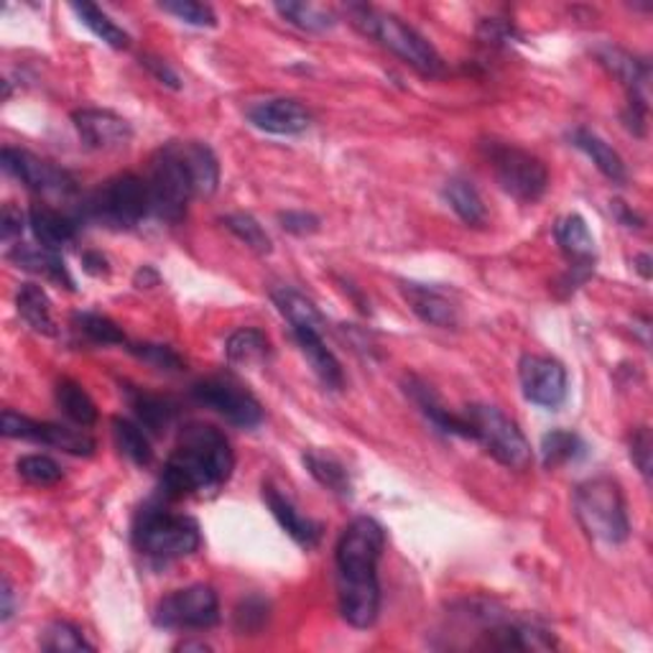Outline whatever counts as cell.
Wrapping results in <instances>:
<instances>
[{
	"label": "cell",
	"instance_id": "40",
	"mask_svg": "<svg viewBox=\"0 0 653 653\" xmlns=\"http://www.w3.org/2000/svg\"><path fill=\"white\" fill-rule=\"evenodd\" d=\"M41 651L49 653H78V651H95L93 643H87L85 633L78 626L67 620H55L47 626L41 638Z\"/></svg>",
	"mask_w": 653,
	"mask_h": 653
},
{
	"label": "cell",
	"instance_id": "27",
	"mask_svg": "<svg viewBox=\"0 0 653 653\" xmlns=\"http://www.w3.org/2000/svg\"><path fill=\"white\" fill-rule=\"evenodd\" d=\"M569 141H572L574 149H580L582 154H587L592 158V164L597 166V171L603 174L605 179H610L613 185H626L628 181V171L626 164L618 151H615L610 143H605L597 133L587 131V128H574L569 133Z\"/></svg>",
	"mask_w": 653,
	"mask_h": 653
},
{
	"label": "cell",
	"instance_id": "36",
	"mask_svg": "<svg viewBox=\"0 0 653 653\" xmlns=\"http://www.w3.org/2000/svg\"><path fill=\"white\" fill-rule=\"evenodd\" d=\"M584 454H587V444H584V439L574 435V431L554 429L542 439V460L544 467L549 470L582 460Z\"/></svg>",
	"mask_w": 653,
	"mask_h": 653
},
{
	"label": "cell",
	"instance_id": "56",
	"mask_svg": "<svg viewBox=\"0 0 653 653\" xmlns=\"http://www.w3.org/2000/svg\"><path fill=\"white\" fill-rule=\"evenodd\" d=\"M177 651H210L207 643H194V641H185L177 645Z\"/></svg>",
	"mask_w": 653,
	"mask_h": 653
},
{
	"label": "cell",
	"instance_id": "50",
	"mask_svg": "<svg viewBox=\"0 0 653 653\" xmlns=\"http://www.w3.org/2000/svg\"><path fill=\"white\" fill-rule=\"evenodd\" d=\"M480 39L485 44H492V47H500V44H508L515 39V28L508 24V21H498V19H490V21H483L480 24Z\"/></svg>",
	"mask_w": 653,
	"mask_h": 653
},
{
	"label": "cell",
	"instance_id": "54",
	"mask_svg": "<svg viewBox=\"0 0 653 653\" xmlns=\"http://www.w3.org/2000/svg\"><path fill=\"white\" fill-rule=\"evenodd\" d=\"M133 281L139 288H154V286H158V273L151 269V265H141V269L135 271Z\"/></svg>",
	"mask_w": 653,
	"mask_h": 653
},
{
	"label": "cell",
	"instance_id": "32",
	"mask_svg": "<svg viewBox=\"0 0 653 653\" xmlns=\"http://www.w3.org/2000/svg\"><path fill=\"white\" fill-rule=\"evenodd\" d=\"M271 299L281 311V317L286 319L288 326H311V330L324 332V317L322 311L314 307V301H309L307 296L296 292L292 286L273 288Z\"/></svg>",
	"mask_w": 653,
	"mask_h": 653
},
{
	"label": "cell",
	"instance_id": "33",
	"mask_svg": "<svg viewBox=\"0 0 653 653\" xmlns=\"http://www.w3.org/2000/svg\"><path fill=\"white\" fill-rule=\"evenodd\" d=\"M112 439H116L120 454H126L133 465L149 467L151 462H154V450H151L149 435L139 422L116 416V419H112Z\"/></svg>",
	"mask_w": 653,
	"mask_h": 653
},
{
	"label": "cell",
	"instance_id": "23",
	"mask_svg": "<svg viewBox=\"0 0 653 653\" xmlns=\"http://www.w3.org/2000/svg\"><path fill=\"white\" fill-rule=\"evenodd\" d=\"M126 399L128 406L133 408L135 422L151 435H164L179 416V404L171 396L151 393L146 389H139V385H126Z\"/></svg>",
	"mask_w": 653,
	"mask_h": 653
},
{
	"label": "cell",
	"instance_id": "48",
	"mask_svg": "<svg viewBox=\"0 0 653 653\" xmlns=\"http://www.w3.org/2000/svg\"><path fill=\"white\" fill-rule=\"evenodd\" d=\"M26 227V217L16 204H3V212H0V238L3 242H11L13 238H19Z\"/></svg>",
	"mask_w": 653,
	"mask_h": 653
},
{
	"label": "cell",
	"instance_id": "13",
	"mask_svg": "<svg viewBox=\"0 0 653 653\" xmlns=\"http://www.w3.org/2000/svg\"><path fill=\"white\" fill-rule=\"evenodd\" d=\"M0 166H3V171L11 174L13 179H19L26 189H32V192L67 197L78 189L70 171L47 162V158L34 156L32 151L5 146L3 154H0Z\"/></svg>",
	"mask_w": 653,
	"mask_h": 653
},
{
	"label": "cell",
	"instance_id": "12",
	"mask_svg": "<svg viewBox=\"0 0 653 653\" xmlns=\"http://www.w3.org/2000/svg\"><path fill=\"white\" fill-rule=\"evenodd\" d=\"M0 431H3V437H9V439H24V442L47 444V447H55V450H62L67 454H74V458H93L95 447H97L95 439L90 437L87 431L62 427V424L28 419V416L11 412V408H5L3 412Z\"/></svg>",
	"mask_w": 653,
	"mask_h": 653
},
{
	"label": "cell",
	"instance_id": "20",
	"mask_svg": "<svg viewBox=\"0 0 653 653\" xmlns=\"http://www.w3.org/2000/svg\"><path fill=\"white\" fill-rule=\"evenodd\" d=\"M592 55L615 80L626 87V95H641L649 97V82H651V67L643 59L630 55V51L615 47V44H599L592 49Z\"/></svg>",
	"mask_w": 653,
	"mask_h": 653
},
{
	"label": "cell",
	"instance_id": "28",
	"mask_svg": "<svg viewBox=\"0 0 653 653\" xmlns=\"http://www.w3.org/2000/svg\"><path fill=\"white\" fill-rule=\"evenodd\" d=\"M225 355L233 366H263L271 360L273 347L265 332L256 330V326H242L227 337Z\"/></svg>",
	"mask_w": 653,
	"mask_h": 653
},
{
	"label": "cell",
	"instance_id": "18",
	"mask_svg": "<svg viewBox=\"0 0 653 653\" xmlns=\"http://www.w3.org/2000/svg\"><path fill=\"white\" fill-rule=\"evenodd\" d=\"M292 337L296 347H299L304 358H307L309 368L314 370V376L322 381L326 389L343 391L345 389V370L340 366L337 355L330 351L324 343L322 332L311 330V326H292Z\"/></svg>",
	"mask_w": 653,
	"mask_h": 653
},
{
	"label": "cell",
	"instance_id": "42",
	"mask_svg": "<svg viewBox=\"0 0 653 653\" xmlns=\"http://www.w3.org/2000/svg\"><path fill=\"white\" fill-rule=\"evenodd\" d=\"M126 351L146 363V366L156 368V370H169V373H179L185 370V358L174 351L169 345H158V343H128Z\"/></svg>",
	"mask_w": 653,
	"mask_h": 653
},
{
	"label": "cell",
	"instance_id": "45",
	"mask_svg": "<svg viewBox=\"0 0 653 653\" xmlns=\"http://www.w3.org/2000/svg\"><path fill=\"white\" fill-rule=\"evenodd\" d=\"M653 442H651V429L649 427H638L633 429V435L628 439V450H630V460L638 467V473L643 475L645 483H651V465H653Z\"/></svg>",
	"mask_w": 653,
	"mask_h": 653
},
{
	"label": "cell",
	"instance_id": "41",
	"mask_svg": "<svg viewBox=\"0 0 653 653\" xmlns=\"http://www.w3.org/2000/svg\"><path fill=\"white\" fill-rule=\"evenodd\" d=\"M16 470L26 483L36 485V488H51V485L62 483L64 477L59 462L47 458V454H26L16 462Z\"/></svg>",
	"mask_w": 653,
	"mask_h": 653
},
{
	"label": "cell",
	"instance_id": "30",
	"mask_svg": "<svg viewBox=\"0 0 653 653\" xmlns=\"http://www.w3.org/2000/svg\"><path fill=\"white\" fill-rule=\"evenodd\" d=\"M442 194H444L447 204L454 210V215H458L465 225L483 227L485 223H488V212H485L483 197L473 187V181H467L462 177H452L444 185Z\"/></svg>",
	"mask_w": 653,
	"mask_h": 653
},
{
	"label": "cell",
	"instance_id": "5",
	"mask_svg": "<svg viewBox=\"0 0 653 653\" xmlns=\"http://www.w3.org/2000/svg\"><path fill=\"white\" fill-rule=\"evenodd\" d=\"M572 506L577 521L590 538L607 546L628 542L630 519L626 496L613 477H592L577 485Z\"/></svg>",
	"mask_w": 653,
	"mask_h": 653
},
{
	"label": "cell",
	"instance_id": "4",
	"mask_svg": "<svg viewBox=\"0 0 653 653\" xmlns=\"http://www.w3.org/2000/svg\"><path fill=\"white\" fill-rule=\"evenodd\" d=\"M347 19L353 21V26L360 34L381 44L391 55L404 59L412 70L424 74V78H439L444 72V62L439 57V51L416 28L408 26L399 16H393V13H385L366 3H351L347 5Z\"/></svg>",
	"mask_w": 653,
	"mask_h": 653
},
{
	"label": "cell",
	"instance_id": "34",
	"mask_svg": "<svg viewBox=\"0 0 653 653\" xmlns=\"http://www.w3.org/2000/svg\"><path fill=\"white\" fill-rule=\"evenodd\" d=\"M55 399H57L59 412H62L70 422L80 424V427H93V424L97 422L95 401L78 381H70V378L59 381L55 389Z\"/></svg>",
	"mask_w": 653,
	"mask_h": 653
},
{
	"label": "cell",
	"instance_id": "37",
	"mask_svg": "<svg viewBox=\"0 0 653 653\" xmlns=\"http://www.w3.org/2000/svg\"><path fill=\"white\" fill-rule=\"evenodd\" d=\"M72 326L80 337L93 345H128L126 332L110 317L97 314V311H78L72 317Z\"/></svg>",
	"mask_w": 653,
	"mask_h": 653
},
{
	"label": "cell",
	"instance_id": "2",
	"mask_svg": "<svg viewBox=\"0 0 653 653\" xmlns=\"http://www.w3.org/2000/svg\"><path fill=\"white\" fill-rule=\"evenodd\" d=\"M235 454L217 427L192 422L181 427L177 447L162 473V498L181 500L189 496H215L230 480Z\"/></svg>",
	"mask_w": 653,
	"mask_h": 653
},
{
	"label": "cell",
	"instance_id": "39",
	"mask_svg": "<svg viewBox=\"0 0 653 653\" xmlns=\"http://www.w3.org/2000/svg\"><path fill=\"white\" fill-rule=\"evenodd\" d=\"M223 225L240 242H246V246L250 250H253V253L269 256L271 250H273V242L269 238V233H265L263 225L258 223V219L253 215H248V212H233V215H225L223 217Z\"/></svg>",
	"mask_w": 653,
	"mask_h": 653
},
{
	"label": "cell",
	"instance_id": "24",
	"mask_svg": "<svg viewBox=\"0 0 653 653\" xmlns=\"http://www.w3.org/2000/svg\"><path fill=\"white\" fill-rule=\"evenodd\" d=\"M11 263H16L19 269L24 271H32L36 276L51 281V284L57 286H64L74 292V278L70 269H67L64 258L59 256V250H49L44 246H26V242H19V246H13L9 253H5Z\"/></svg>",
	"mask_w": 653,
	"mask_h": 653
},
{
	"label": "cell",
	"instance_id": "31",
	"mask_svg": "<svg viewBox=\"0 0 653 653\" xmlns=\"http://www.w3.org/2000/svg\"><path fill=\"white\" fill-rule=\"evenodd\" d=\"M301 460H304V467L309 470V475L314 477L322 488L332 490L340 498L353 496L351 473H347V467L337 458H332V454H324V452H317V450H309V452H304Z\"/></svg>",
	"mask_w": 653,
	"mask_h": 653
},
{
	"label": "cell",
	"instance_id": "6",
	"mask_svg": "<svg viewBox=\"0 0 653 653\" xmlns=\"http://www.w3.org/2000/svg\"><path fill=\"white\" fill-rule=\"evenodd\" d=\"M151 215L146 179L135 174H118L85 197L80 217L110 230H133Z\"/></svg>",
	"mask_w": 653,
	"mask_h": 653
},
{
	"label": "cell",
	"instance_id": "52",
	"mask_svg": "<svg viewBox=\"0 0 653 653\" xmlns=\"http://www.w3.org/2000/svg\"><path fill=\"white\" fill-rule=\"evenodd\" d=\"M13 613H16V592H13L9 577H3V584H0V620L9 622Z\"/></svg>",
	"mask_w": 653,
	"mask_h": 653
},
{
	"label": "cell",
	"instance_id": "49",
	"mask_svg": "<svg viewBox=\"0 0 653 653\" xmlns=\"http://www.w3.org/2000/svg\"><path fill=\"white\" fill-rule=\"evenodd\" d=\"M141 64L146 67V70L154 74V78L162 82L164 87L169 90H181V78L177 74V70H171L169 62H164V59L158 57H151V55H143L141 57Z\"/></svg>",
	"mask_w": 653,
	"mask_h": 653
},
{
	"label": "cell",
	"instance_id": "29",
	"mask_svg": "<svg viewBox=\"0 0 653 653\" xmlns=\"http://www.w3.org/2000/svg\"><path fill=\"white\" fill-rule=\"evenodd\" d=\"M16 309L24 322L39 335L55 337L57 324L51 317V301L39 284H21L16 294Z\"/></svg>",
	"mask_w": 653,
	"mask_h": 653
},
{
	"label": "cell",
	"instance_id": "21",
	"mask_svg": "<svg viewBox=\"0 0 653 653\" xmlns=\"http://www.w3.org/2000/svg\"><path fill=\"white\" fill-rule=\"evenodd\" d=\"M401 292H404V299L408 301V307L422 322H427L431 326H442V330H454L460 322L458 317V307L450 301V296L437 292L435 286L427 284H414V281H404L401 284Z\"/></svg>",
	"mask_w": 653,
	"mask_h": 653
},
{
	"label": "cell",
	"instance_id": "51",
	"mask_svg": "<svg viewBox=\"0 0 653 653\" xmlns=\"http://www.w3.org/2000/svg\"><path fill=\"white\" fill-rule=\"evenodd\" d=\"M82 271L90 273V276H108L110 261L100 250H87V253H82Z\"/></svg>",
	"mask_w": 653,
	"mask_h": 653
},
{
	"label": "cell",
	"instance_id": "7",
	"mask_svg": "<svg viewBox=\"0 0 653 653\" xmlns=\"http://www.w3.org/2000/svg\"><path fill=\"white\" fill-rule=\"evenodd\" d=\"M480 151L485 162L490 164L492 177H496L500 189L506 194H511L513 200L534 204L546 194V189H549V171H546L542 158L513 146V143L496 139H485L480 143Z\"/></svg>",
	"mask_w": 653,
	"mask_h": 653
},
{
	"label": "cell",
	"instance_id": "17",
	"mask_svg": "<svg viewBox=\"0 0 653 653\" xmlns=\"http://www.w3.org/2000/svg\"><path fill=\"white\" fill-rule=\"evenodd\" d=\"M554 235H557L561 253L567 256L569 273L577 278L587 281L597 263L595 238H592L587 219H584L582 215L561 217L557 227H554Z\"/></svg>",
	"mask_w": 653,
	"mask_h": 653
},
{
	"label": "cell",
	"instance_id": "10",
	"mask_svg": "<svg viewBox=\"0 0 653 653\" xmlns=\"http://www.w3.org/2000/svg\"><path fill=\"white\" fill-rule=\"evenodd\" d=\"M192 399L210 412L223 416L233 427L253 429L263 422V406L233 376H210L192 385Z\"/></svg>",
	"mask_w": 653,
	"mask_h": 653
},
{
	"label": "cell",
	"instance_id": "11",
	"mask_svg": "<svg viewBox=\"0 0 653 653\" xmlns=\"http://www.w3.org/2000/svg\"><path fill=\"white\" fill-rule=\"evenodd\" d=\"M219 620V599L210 584H189L158 599L154 622L166 630H207Z\"/></svg>",
	"mask_w": 653,
	"mask_h": 653
},
{
	"label": "cell",
	"instance_id": "19",
	"mask_svg": "<svg viewBox=\"0 0 653 653\" xmlns=\"http://www.w3.org/2000/svg\"><path fill=\"white\" fill-rule=\"evenodd\" d=\"M404 391H406V396L412 399L416 406H419V412L427 416V419L435 424L439 431H444V435H450V437L473 439L465 414L450 412V408L442 404V399H439V393L431 389L427 381H422V378H416V376H408L404 381Z\"/></svg>",
	"mask_w": 653,
	"mask_h": 653
},
{
	"label": "cell",
	"instance_id": "9",
	"mask_svg": "<svg viewBox=\"0 0 653 653\" xmlns=\"http://www.w3.org/2000/svg\"><path fill=\"white\" fill-rule=\"evenodd\" d=\"M149 197H151V215L166 223L177 225L187 217V207L197 197L192 177H189L187 166L174 149V143H164L151 158L149 166Z\"/></svg>",
	"mask_w": 653,
	"mask_h": 653
},
{
	"label": "cell",
	"instance_id": "38",
	"mask_svg": "<svg viewBox=\"0 0 653 653\" xmlns=\"http://www.w3.org/2000/svg\"><path fill=\"white\" fill-rule=\"evenodd\" d=\"M276 11L288 24L309 34L330 32V28L335 26V16H332L330 11L319 9L314 3H276Z\"/></svg>",
	"mask_w": 653,
	"mask_h": 653
},
{
	"label": "cell",
	"instance_id": "26",
	"mask_svg": "<svg viewBox=\"0 0 653 653\" xmlns=\"http://www.w3.org/2000/svg\"><path fill=\"white\" fill-rule=\"evenodd\" d=\"M28 227H32L39 246L49 250H62L78 238L80 219L64 215V212L55 207H47V204H34V207L28 210Z\"/></svg>",
	"mask_w": 653,
	"mask_h": 653
},
{
	"label": "cell",
	"instance_id": "14",
	"mask_svg": "<svg viewBox=\"0 0 653 653\" xmlns=\"http://www.w3.org/2000/svg\"><path fill=\"white\" fill-rule=\"evenodd\" d=\"M519 381L526 401L542 408H559L567 399V370L549 355H523Z\"/></svg>",
	"mask_w": 653,
	"mask_h": 653
},
{
	"label": "cell",
	"instance_id": "16",
	"mask_svg": "<svg viewBox=\"0 0 653 653\" xmlns=\"http://www.w3.org/2000/svg\"><path fill=\"white\" fill-rule=\"evenodd\" d=\"M248 123L271 135H299L309 131L311 112L294 97H265L246 108Z\"/></svg>",
	"mask_w": 653,
	"mask_h": 653
},
{
	"label": "cell",
	"instance_id": "46",
	"mask_svg": "<svg viewBox=\"0 0 653 653\" xmlns=\"http://www.w3.org/2000/svg\"><path fill=\"white\" fill-rule=\"evenodd\" d=\"M278 225L284 227L286 233L292 235H314L319 227H322V219H319L314 212H307V210H286V212H278Z\"/></svg>",
	"mask_w": 653,
	"mask_h": 653
},
{
	"label": "cell",
	"instance_id": "35",
	"mask_svg": "<svg viewBox=\"0 0 653 653\" xmlns=\"http://www.w3.org/2000/svg\"><path fill=\"white\" fill-rule=\"evenodd\" d=\"M70 9L74 16L80 19V24L90 28L103 44H108L112 49L131 47V36H128V32H123V28H120L103 9H97L95 3H72Z\"/></svg>",
	"mask_w": 653,
	"mask_h": 653
},
{
	"label": "cell",
	"instance_id": "25",
	"mask_svg": "<svg viewBox=\"0 0 653 653\" xmlns=\"http://www.w3.org/2000/svg\"><path fill=\"white\" fill-rule=\"evenodd\" d=\"M174 149L192 177L197 197H212L219 187V162L207 143L202 141H171Z\"/></svg>",
	"mask_w": 653,
	"mask_h": 653
},
{
	"label": "cell",
	"instance_id": "8",
	"mask_svg": "<svg viewBox=\"0 0 653 653\" xmlns=\"http://www.w3.org/2000/svg\"><path fill=\"white\" fill-rule=\"evenodd\" d=\"M465 419L470 424V435L483 450L490 454L498 465L508 470H526L534 460L529 439L523 437L519 424L488 404H473L465 408Z\"/></svg>",
	"mask_w": 653,
	"mask_h": 653
},
{
	"label": "cell",
	"instance_id": "44",
	"mask_svg": "<svg viewBox=\"0 0 653 653\" xmlns=\"http://www.w3.org/2000/svg\"><path fill=\"white\" fill-rule=\"evenodd\" d=\"M158 9L174 19H179L181 24L200 28L217 26V16L215 11H212V5L197 3V0H164V3H158Z\"/></svg>",
	"mask_w": 653,
	"mask_h": 653
},
{
	"label": "cell",
	"instance_id": "47",
	"mask_svg": "<svg viewBox=\"0 0 653 653\" xmlns=\"http://www.w3.org/2000/svg\"><path fill=\"white\" fill-rule=\"evenodd\" d=\"M645 120H649V97L641 95H630L626 103V110H622V123L638 139L645 135Z\"/></svg>",
	"mask_w": 653,
	"mask_h": 653
},
{
	"label": "cell",
	"instance_id": "53",
	"mask_svg": "<svg viewBox=\"0 0 653 653\" xmlns=\"http://www.w3.org/2000/svg\"><path fill=\"white\" fill-rule=\"evenodd\" d=\"M613 212H615V217L620 219V225H626L628 230H633V227H636V230H643V225H645V223H643V217L638 215V212L630 210L626 202L615 200V202H613Z\"/></svg>",
	"mask_w": 653,
	"mask_h": 653
},
{
	"label": "cell",
	"instance_id": "22",
	"mask_svg": "<svg viewBox=\"0 0 653 653\" xmlns=\"http://www.w3.org/2000/svg\"><path fill=\"white\" fill-rule=\"evenodd\" d=\"M263 500L273 513V519L278 521V526L284 529L301 549H314V546L322 542V523L301 515L284 492H278L273 485H263Z\"/></svg>",
	"mask_w": 653,
	"mask_h": 653
},
{
	"label": "cell",
	"instance_id": "43",
	"mask_svg": "<svg viewBox=\"0 0 653 653\" xmlns=\"http://www.w3.org/2000/svg\"><path fill=\"white\" fill-rule=\"evenodd\" d=\"M269 615L271 605L265 603L263 597L250 595L240 599V605L235 607V630H238L240 636H258L269 626Z\"/></svg>",
	"mask_w": 653,
	"mask_h": 653
},
{
	"label": "cell",
	"instance_id": "55",
	"mask_svg": "<svg viewBox=\"0 0 653 653\" xmlns=\"http://www.w3.org/2000/svg\"><path fill=\"white\" fill-rule=\"evenodd\" d=\"M636 269L641 271L643 278H651V256H638L636 258Z\"/></svg>",
	"mask_w": 653,
	"mask_h": 653
},
{
	"label": "cell",
	"instance_id": "3",
	"mask_svg": "<svg viewBox=\"0 0 653 653\" xmlns=\"http://www.w3.org/2000/svg\"><path fill=\"white\" fill-rule=\"evenodd\" d=\"M131 538L133 549L156 567L192 557L202 544L200 526L192 515L174 513L162 500L141 506L133 519Z\"/></svg>",
	"mask_w": 653,
	"mask_h": 653
},
{
	"label": "cell",
	"instance_id": "15",
	"mask_svg": "<svg viewBox=\"0 0 653 653\" xmlns=\"http://www.w3.org/2000/svg\"><path fill=\"white\" fill-rule=\"evenodd\" d=\"M82 143L93 151H120L133 141V126L123 116L103 108H82L72 112Z\"/></svg>",
	"mask_w": 653,
	"mask_h": 653
},
{
	"label": "cell",
	"instance_id": "1",
	"mask_svg": "<svg viewBox=\"0 0 653 653\" xmlns=\"http://www.w3.org/2000/svg\"><path fill=\"white\" fill-rule=\"evenodd\" d=\"M385 549V531L370 515H358L345 526L335 546L337 603L347 626L366 630L381 615L378 561Z\"/></svg>",
	"mask_w": 653,
	"mask_h": 653
}]
</instances>
